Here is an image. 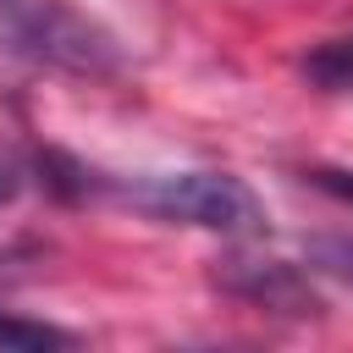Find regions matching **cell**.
Instances as JSON below:
<instances>
[{
	"instance_id": "6da1fadb",
	"label": "cell",
	"mask_w": 353,
	"mask_h": 353,
	"mask_svg": "<svg viewBox=\"0 0 353 353\" xmlns=\"http://www.w3.org/2000/svg\"><path fill=\"white\" fill-rule=\"evenodd\" d=\"M121 199L154 221L171 226H199L221 237H254L265 232V204L254 188L232 171H165V176H138L121 188Z\"/></svg>"
},
{
	"instance_id": "277c9868",
	"label": "cell",
	"mask_w": 353,
	"mask_h": 353,
	"mask_svg": "<svg viewBox=\"0 0 353 353\" xmlns=\"http://www.w3.org/2000/svg\"><path fill=\"white\" fill-rule=\"evenodd\" d=\"M303 77H309L314 88H325V94H342V88H353V33L314 44V50L303 55Z\"/></svg>"
},
{
	"instance_id": "3957f363",
	"label": "cell",
	"mask_w": 353,
	"mask_h": 353,
	"mask_svg": "<svg viewBox=\"0 0 353 353\" xmlns=\"http://www.w3.org/2000/svg\"><path fill=\"white\" fill-rule=\"evenodd\" d=\"M215 281L243 298V303H259V309H276V314H320V298L309 287V276L287 259H259V254H232L221 259Z\"/></svg>"
},
{
	"instance_id": "8992f818",
	"label": "cell",
	"mask_w": 353,
	"mask_h": 353,
	"mask_svg": "<svg viewBox=\"0 0 353 353\" xmlns=\"http://www.w3.org/2000/svg\"><path fill=\"white\" fill-rule=\"evenodd\" d=\"M309 254H314V265H320V270H331V276L353 281V237H314V243H309Z\"/></svg>"
},
{
	"instance_id": "5b68a950",
	"label": "cell",
	"mask_w": 353,
	"mask_h": 353,
	"mask_svg": "<svg viewBox=\"0 0 353 353\" xmlns=\"http://www.w3.org/2000/svg\"><path fill=\"white\" fill-rule=\"evenodd\" d=\"M72 331H55V325H39V320H17V314H0V347H66Z\"/></svg>"
},
{
	"instance_id": "52a82bcc",
	"label": "cell",
	"mask_w": 353,
	"mask_h": 353,
	"mask_svg": "<svg viewBox=\"0 0 353 353\" xmlns=\"http://www.w3.org/2000/svg\"><path fill=\"white\" fill-rule=\"evenodd\" d=\"M22 188H28V165L17 154H0V204H11Z\"/></svg>"
},
{
	"instance_id": "7a4b0ae2",
	"label": "cell",
	"mask_w": 353,
	"mask_h": 353,
	"mask_svg": "<svg viewBox=\"0 0 353 353\" xmlns=\"http://www.w3.org/2000/svg\"><path fill=\"white\" fill-rule=\"evenodd\" d=\"M0 28L33 61H50L66 72H110L116 66V39L99 22L77 17L66 0H0Z\"/></svg>"
},
{
	"instance_id": "ba28073f",
	"label": "cell",
	"mask_w": 353,
	"mask_h": 353,
	"mask_svg": "<svg viewBox=\"0 0 353 353\" xmlns=\"http://www.w3.org/2000/svg\"><path fill=\"white\" fill-rule=\"evenodd\" d=\"M309 182H314L320 193H336V199L353 204V171H331V165H320V171H309Z\"/></svg>"
}]
</instances>
